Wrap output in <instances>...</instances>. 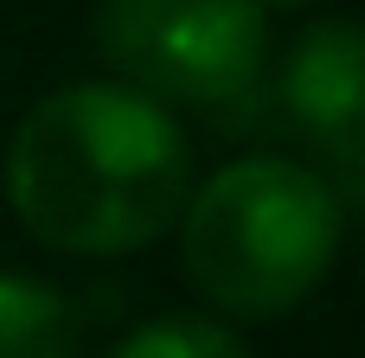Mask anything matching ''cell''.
Returning <instances> with one entry per match:
<instances>
[{
	"label": "cell",
	"mask_w": 365,
	"mask_h": 358,
	"mask_svg": "<svg viewBox=\"0 0 365 358\" xmlns=\"http://www.w3.org/2000/svg\"><path fill=\"white\" fill-rule=\"evenodd\" d=\"M186 269L199 295L244 320H276L321 288L340 250V205L295 160H237L186 205Z\"/></svg>",
	"instance_id": "7a4b0ae2"
},
{
	"label": "cell",
	"mask_w": 365,
	"mask_h": 358,
	"mask_svg": "<svg viewBox=\"0 0 365 358\" xmlns=\"http://www.w3.org/2000/svg\"><path fill=\"white\" fill-rule=\"evenodd\" d=\"M109 358H250V352L218 320H148V327H135Z\"/></svg>",
	"instance_id": "8992f818"
},
{
	"label": "cell",
	"mask_w": 365,
	"mask_h": 358,
	"mask_svg": "<svg viewBox=\"0 0 365 358\" xmlns=\"http://www.w3.org/2000/svg\"><path fill=\"white\" fill-rule=\"evenodd\" d=\"M257 6H263V0H257ZM269 6H308V0H269Z\"/></svg>",
	"instance_id": "52a82bcc"
},
{
	"label": "cell",
	"mask_w": 365,
	"mask_h": 358,
	"mask_svg": "<svg viewBox=\"0 0 365 358\" xmlns=\"http://www.w3.org/2000/svg\"><path fill=\"white\" fill-rule=\"evenodd\" d=\"M71 307L32 275H0V358H71Z\"/></svg>",
	"instance_id": "5b68a950"
},
{
	"label": "cell",
	"mask_w": 365,
	"mask_h": 358,
	"mask_svg": "<svg viewBox=\"0 0 365 358\" xmlns=\"http://www.w3.org/2000/svg\"><path fill=\"white\" fill-rule=\"evenodd\" d=\"M282 122L340 167H365V19L308 26L276 77Z\"/></svg>",
	"instance_id": "277c9868"
},
{
	"label": "cell",
	"mask_w": 365,
	"mask_h": 358,
	"mask_svg": "<svg viewBox=\"0 0 365 358\" xmlns=\"http://www.w3.org/2000/svg\"><path fill=\"white\" fill-rule=\"evenodd\" d=\"M192 147L128 83H71L26 109L6 147L19 224L64 256H122L186 211Z\"/></svg>",
	"instance_id": "6da1fadb"
},
{
	"label": "cell",
	"mask_w": 365,
	"mask_h": 358,
	"mask_svg": "<svg viewBox=\"0 0 365 358\" xmlns=\"http://www.w3.org/2000/svg\"><path fill=\"white\" fill-rule=\"evenodd\" d=\"M90 38L128 90L192 109L250 102L269 58L257 0H96Z\"/></svg>",
	"instance_id": "3957f363"
}]
</instances>
